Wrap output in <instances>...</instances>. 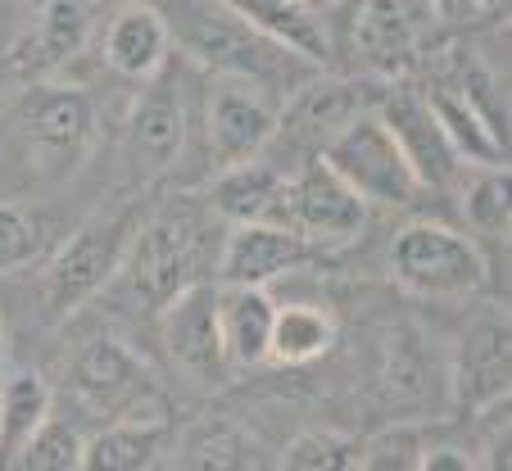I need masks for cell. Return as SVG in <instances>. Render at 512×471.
Instances as JSON below:
<instances>
[{"label": "cell", "mask_w": 512, "mask_h": 471, "mask_svg": "<svg viewBox=\"0 0 512 471\" xmlns=\"http://www.w3.org/2000/svg\"><path fill=\"white\" fill-rule=\"evenodd\" d=\"M168 28V41L182 50L191 64L209 68L213 77H250V82H281L286 64L300 59L295 50L263 37L250 19L227 5V0H150Z\"/></svg>", "instance_id": "cell-1"}, {"label": "cell", "mask_w": 512, "mask_h": 471, "mask_svg": "<svg viewBox=\"0 0 512 471\" xmlns=\"http://www.w3.org/2000/svg\"><path fill=\"white\" fill-rule=\"evenodd\" d=\"M10 141L32 182H59L87 164L96 145V105L64 82H32L10 109Z\"/></svg>", "instance_id": "cell-2"}, {"label": "cell", "mask_w": 512, "mask_h": 471, "mask_svg": "<svg viewBox=\"0 0 512 471\" xmlns=\"http://www.w3.org/2000/svg\"><path fill=\"white\" fill-rule=\"evenodd\" d=\"M322 164L349 186L363 204L377 209H413L426 195V186L417 182L408 154L399 150V141L390 136V127L381 123L377 109H363L354 123H345L318 154Z\"/></svg>", "instance_id": "cell-3"}, {"label": "cell", "mask_w": 512, "mask_h": 471, "mask_svg": "<svg viewBox=\"0 0 512 471\" xmlns=\"http://www.w3.org/2000/svg\"><path fill=\"white\" fill-rule=\"evenodd\" d=\"M390 272L422 299H467L490 277L481 245L445 222H408L390 245Z\"/></svg>", "instance_id": "cell-4"}, {"label": "cell", "mask_w": 512, "mask_h": 471, "mask_svg": "<svg viewBox=\"0 0 512 471\" xmlns=\"http://www.w3.org/2000/svg\"><path fill=\"white\" fill-rule=\"evenodd\" d=\"M136 227H141V209L123 204L114 213H96L91 222H82L59 254L46 268V299L55 313H73L78 304H87L91 295L109 286L118 277L127 259V245H132Z\"/></svg>", "instance_id": "cell-5"}, {"label": "cell", "mask_w": 512, "mask_h": 471, "mask_svg": "<svg viewBox=\"0 0 512 471\" xmlns=\"http://www.w3.org/2000/svg\"><path fill=\"white\" fill-rule=\"evenodd\" d=\"M68 390L87 413L96 417H164L155 376L123 340L91 336L68 358Z\"/></svg>", "instance_id": "cell-6"}, {"label": "cell", "mask_w": 512, "mask_h": 471, "mask_svg": "<svg viewBox=\"0 0 512 471\" xmlns=\"http://www.w3.org/2000/svg\"><path fill=\"white\" fill-rule=\"evenodd\" d=\"M118 277H123L127 295L141 299V304H168L177 290L200 281V222L186 209H168L159 218L141 222Z\"/></svg>", "instance_id": "cell-7"}, {"label": "cell", "mask_w": 512, "mask_h": 471, "mask_svg": "<svg viewBox=\"0 0 512 471\" xmlns=\"http://www.w3.org/2000/svg\"><path fill=\"white\" fill-rule=\"evenodd\" d=\"M268 222L290 227L309 245H345L363 231L368 204L358 200L322 159H304L295 173L281 177V191L268 209Z\"/></svg>", "instance_id": "cell-8"}, {"label": "cell", "mask_w": 512, "mask_h": 471, "mask_svg": "<svg viewBox=\"0 0 512 471\" xmlns=\"http://www.w3.org/2000/svg\"><path fill=\"white\" fill-rule=\"evenodd\" d=\"M272 132H277V109L268 100V87L250 77L218 73V87L209 91V105H204V150H209L213 173L268 154Z\"/></svg>", "instance_id": "cell-9"}, {"label": "cell", "mask_w": 512, "mask_h": 471, "mask_svg": "<svg viewBox=\"0 0 512 471\" xmlns=\"http://www.w3.org/2000/svg\"><path fill=\"white\" fill-rule=\"evenodd\" d=\"M141 87L145 91L136 96V109L123 132V159L136 182H155V177L173 173L182 164L186 100H182V82L173 77L168 64L155 77H145Z\"/></svg>", "instance_id": "cell-10"}, {"label": "cell", "mask_w": 512, "mask_h": 471, "mask_svg": "<svg viewBox=\"0 0 512 471\" xmlns=\"http://www.w3.org/2000/svg\"><path fill=\"white\" fill-rule=\"evenodd\" d=\"M372 109H377L381 123L390 127L399 150L408 154V164H413L417 182H422L426 191H440V186L454 182L463 164H458L454 145L445 141V127L435 118L426 91L408 87V82H390V87L372 100Z\"/></svg>", "instance_id": "cell-11"}, {"label": "cell", "mask_w": 512, "mask_h": 471, "mask_svg": "<svg viewBox=\"0 0 512 471\" xmlns=\"http://www.w3.org/2000/svg\"><path fill=\"white\" fill-rule=\"evenodd\" d=\"M363 109H372L368 87H358L349 77H309V82L295 87V96H290L286 109L277 114L272 141H286L290 154L318 159L322 145L345 123H354Z\"/></svg>", "instance_id": "cell-12"}, {"label": "cell", "mask_w": 512, "mask_h": 471, "mask_svg": "<svg viewBox=\"0 0 512 471\" xmlns=\"http://www.w3.org/2000/svg\"><path fill=\"white\" fill-rule=\"evenodd\" d=\"M159 331H164V345L177 363L186 367L200 381H223L227 349H223V331H218V286L209 281H191L186 290H177L168 304H159Z\"/></svg>", "instance_id": "cell-13"}, {"label": "cell", "mask_w": 512, "mask_h": 471, "mask_svg": "<svg viewBox=\"0 0 512 471\" xmlns=\"http://www.w3.org/2000/svg\"><path fill=\"white\" fill-rule=\"evenodd\" d=\"M309 254L313 245L281 222H232V236L218 254V281L223 286H268V281L295 272Z\"/></svg>", "instance_id": "cell-14"}, {"label": "cell", "mask_w": 512, "mask_h": 471, "mask_svg": "<svg viewBox=\"0 0 512 471\" xmlns=\"http://www.w3.org/2000/svg\"><path fill=\"white\" fill-rule=\"evenodd\" d=\"M508 376H512L508 322H499V318L476 322L463 336L454 367H449L454 399L467 413H490V408H499L508 399Z\"/></svg>", "instance_id": "cell-15"}, {"label": "cell", "mask_w": 512, "mask_h": 471, "mask_svg": "<svg viewBox=\"0 0 512 471\" xmlns=\"http://www.w3.org/2000/svg\"><path fill=\"white\" fill-rule=\"evenodd\" d=\"M354 50L381 77H404L417 64V19L408 0H363L354 10Z\"/></svg>", "instance_id": "cell-16"}, {"label": "cell", "mask_w": 512, "mask_h": 471, "mask_svg": "<svg viewBox=\"0 0 512 471\" xmlns=\"http://www.w3.org/2000/svg\"><path fill=\"white\" fill-rule=\"evenodd\" d=\"M173 59V41L150 0H132L105 28V64L127 82H145Z\"/></svg>", "instance_id": "cell-17"}, {"label": "cell", "mask_w": 512, "mask_h": 471, "mask_svg": "<svg viewBox=\"0 0 512 471\" xmlns=\"http://www.w3.org/2000/svg\"><path fill=\"white\" fill-rule=\"evenodd\" d=\"M277 304L268 299V286H218V331L232 367L268 363V340Z\"/></svg>", "instance_id": "cell-18"}, {"label": "cell", "mask_w": 512, "mask_h": 471, "mask_svg": "<svg viewBox=\"0 0 512 471\" xmlns=\"http://www.w3.org/2000/svg\"><path fill=\"white\" fill-rule=\"evenodd\" d=\"M91 41V5L87 0H41L37 32L28 37L19 64L32 77H50Z\"/></svg>", "instance_id": "cell-19"}, {"label": "cell", "mask_w": 512, "mask_h": 471, "mask_svg": "<svg viewBox=\"0 0 512 471\" xmlns=\"http://www.w3.org/2000/svg\"><path fill=\"white\" fill-rule=\"evenodd\" d=\"M426 100H431L435 118H440V127H445V141L454 145L458 164L463 168L467 164L472 168H503V159H508V136H503L499 127L472 105V100L458 96L454 87L426 91Z\"/></svg>", "instance_id": "cell-20"}, {"label": "cell", "mask_w": 512, "mask_h": 471, "mask_svg": "<svg viewBox=\"0 0 512 471\" xmlns=\"http://www.w3.org/2000/svg\"><path fill=\"white\" fill-rule=\"evenodd\" d=\"M241 19H250L263 37H272L277 46L295 50L304 64H322L331 55V37L322 10L300 5V0H227Z\"/></svg>", "instance_id": "cell-21"}, {"label": "cell", "mask_w": 512, "mask_h": 471, "mask_svg": "<svg viewBox=\"0 0 512 471\" xmlns=\"http://www.w3.org/2000/svg\"><path fill=\"white\" fill-rule=\"evenodd\" d=\"M168 453V422L164 417H118L96 440H87L82 467L91 471H145L164 462Z\"/></svg>", "instance_id": "cell-22"}, {"label": "cell", "mask_w": 512, "mask_h": 471, "mask_svg": "<svg viewBox=\"0 0 512 471\" xmlns=\"http://www.w3.org/2000/svg\"><path fill=\"white\" fill-rule=\"evenodd\" d=\"M281 168L268 164V159H245V164L218 168L209 182V209L227 222H259L268 218L272 200L281 191Z\"/></svg>", "instance_id": "cell-23"}, {"label": "cell", "mask_w": 512, "mask_h": 471, "mask_svg": "<svg viewBox=\"0 0 512 471\" xmlns=\"http://www.w3.org/2000/svg\"><path fill=\"white\" fill-rule=\"evenodd\" d=\"M55 413V395L37 372H14L0 385V467H14L23 444Z\"/></svg>", "instance_id": "cell-24"}, {"label": "cell", "mask_w": 512, "mask_h": 471, "mask_svg": "<svg viewBox=\"0 0 512 471\" xmlns=\"http://www.w3.org/2000/svg\"><path fill=\"white\" fill-rule=\"evenodd\" d=\"M336 345V318L327 308L313 304H286L272 318V340H268V363L304 367L313 358H322Z\"/></svg>", "instance_id": "cell-25"}, {"label": "cell", "mask_w": 512, "mask_h": 471, "mask_svg": "<svg viewBox=\"0 0 512 471\" xmlns=\"http://www.w3.org/2000/svg\"><path fill=\"white\" fill-rule=\"evenodd\" d=\"M381 385H386L390 404L399 408H417L431 399L435 385V367L426 358V340L417 331H395L386 345V372H381Z\"/></svg>", "instance_id": "cell-26"}, {"label": "cell", "mask_w": 512, "mask_h": 471, "mask_svg": "<svg viewBox=\"0 0 512 471\" xmlns=\"http://www.w3.org/2000/svg\"><path fill=\"white\" fill-rule=\"evenodd\" d=\"M182 467H259V444L241 431V426L209 417L182 440Z\"/></svg>", "instance_id": "cell-27"}, {"label": "cell", "mask_w": 512, "mask_h": 471, "mask_svg": "<svg viewBox=\"0 0 512 471\" xmlns=\"http://www.w3.org/2000/svg\"><path fill=\"white\" fill-rule=\"evenodd\" d=\"M82 453H87V440L78 435V426L59 422L55 413L37 426L28 444H23L19 462L14 467L23 471H82Z\"/></svg>", "instance_id": "cell-28"}, {"label": "cell", "mask_w": 512, "mask_h": 471, "mask_svg": "<svg viewBox=\"0 0 512 471\" xmlns=\"http://www.w3.org/2000/svg\"><path fill=\"white\" fill-rule=\"evenodd\" d=\"M358 449L363 444L349 440L340 431H300L281 453V467L290 471H349L358 467Z\"/></svg>", "instance_id": "cell-29"}, {"label": "cell", "mask_w": 512, "mask_h": 471, "mask_svg": "<svg viewBox=\"0 0 512 471\" xmlns=\"http://www.w3.org/2000/svg\"><path fill=\"white\" fill-rule=\"evenodd\" d=\"M463 213L476 236H508V168H481L463 191Z\"/></svg>", "instance_id": "cell-30"}, {"label": "cell", "mask_w": 512, "mask_h": 471, "mask_svg": "<svg viewBox=\"0 0 512 471\" xmlns=\"http://www.w3.org/2000/svg\"><path fill=\"white\" fill-rule=\"evenodd\" d=\"M46 254V222L23 204H0V272H19Z\"/></svg>", "instance_id": "cell-31"}, {"label": "cell", "mask_w": 512, "mask_h": 471, "mask_svg": "<svg viewBox=\"0 0 512 471\" xmlns=\"http://www.w3.org/2000/svg\"><path fill=\"white\" fill-rule=\"evenodd\" d=\"M422 435L417 426H395V431H381L377 440H368L358 449V467L368 471H417L422 467Z\"/></svg>", "instance_id": "cell-32"}, {"label": "cell", "mask_w": 512, "mask_h": 471, "mask_svg": "<svg viewBox=\"0 0 512 471\" xmlns=\"http://www.w3.org/2000/svg\"><path fill=\"white\" fill-rule=\"evenodd\" d=\"M467 467H476V462L467 458L463 449H431V444H426V449H422V467H417V471H467Z\"/></svg>", "instance_id": "cell-33"}, {"label": "cell", "mask_w": 512, "mask_h": 471, "mask_svg": "<svg viewBox=\"0 0 512 471\" xmlns=\"http://www.w3.org/2000/svg\"><path fill=\"white\" fill-rule=\"evenodd\" d=\"M435 10H445V14H467V10H476V0H431Z\"/></svg>", "instance_id": "cell-34"}, {"label": "cell", "mask_w": 512, "mask_h": 471, "mask_svg": "<svg viewBox=\"0 0 512 471\" xmlns=\"http://www.w3.org/2000/svg\"><path fill=\"white\" fill-rule=\"evenodd\" d=\"M476 10H485V14H508V0H476Z\"/></svg>", "instance_id": "cell-35"}, {"label": "cell", "mask_w": 512, "mask_h": 471, "mask_svg": "<svg viewBox=\"0 0 512 471\" xmlns=\"http://www.w3.org/2000/svg\"><path fill=\"white\" fill-rule=\"evenodd\" d=\"M5 376H10V363H5V327H0V385H5Z\"/></svg>", "instance_id": "cell-36"}, {"label": "cell", "mask_w": 512, "mask_h": 471, "mask_svg": "<svg viewBox=\"0 0 512 471\" xmlns=\"http://www.w3.org/2000/svg\"><path fill=\"white\" fill-rule=\"evenodd\" d=\"M322 5H331V10H358L363 0H322Z\"/></svg>", "instance_id": "cell-37"}, {"label": "cell", "mask_w": 512, "mask_h": 471, "mask_svg": "<svg viewBox=\"0 0 512 471\" xmlns=\"http://www.w3.org/2000/svg\"><path fill=\"white\" fill-rule=\"evenodd\" d=\"M19 5H28V0H0V10H19Z\"/></svg>", "instance_id": "cell-38"}, {"label": "cell", "mask_w": 512, "mask_h": 471, "mask_svg": "<svg viewBox=\"0 0 512 471\" xmlns=\"http://www.w3.org/2000/svg\"><path fill=\"white\" fill-rule=\"evenodd\" d=\"M300 5H313V10H327V5H322V0H300Z\"/></svg>", "instance_id": "cell-39"}]
</instances>
